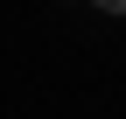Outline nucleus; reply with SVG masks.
I'll return each mask as SVG.
<instances>
[{"label":"nucleus","mask_w":126,"mask_h":119,"mask_svg":"<svg viewBox=\"0 0 126 119\" xmlns=\"http://www.w3.org/2000/svg\"><path fill=\"white\" fill-rule=\"evenodd\" d=\"M91 7H105V14H126V0H91Z\"/></svg>","instance_id":"f257e3e1"}]
</instances>
